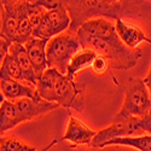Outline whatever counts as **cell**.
<instances>
[{
	"instance_id": "obj_1",
	"label": "cell",
	"mask_w": 151,
	"mask_h": 151,
	"mask_svg": "<svg viewBox=\"0 0 151 151\" xmlns=\"http://www.w3.org/2000/svg\"><path fill=\"white\" fill-rule=\"evenodd\" d=\"M76 34L82 47L93 50L97 55L104 56L112 69L128 70L134 68L143 55L139 50L126 46L120 39L115 24L103 17L85 22Z\"/></svg>"
},
{
	"instance_id": "obj_2",
	"label": "cell",
	"mask_w": 151,
	"mask_h": 151,
	"mask_svg": "<svg viewBox=\"0 0 151 151\" xmlns=\"http://www.w3.org/2000/svg\"><path fill=\"white\" fill-rule=\"evenodd\" d=\"M35 88L37 94L45 100L79 112L83 111V94L74 79L68 78L65 74H62L53 68H47L42 73Z\"/></svg>"
},
{
	"instance_id": "obj_3",
	"label": "cell",
	"mask_w": 151,
	"mask_h": 151,
	"mask_svg": "<svg viewBox=\"0 0 151 151\" xmlns=\"http://www.w3.org/2000/svg\"><path fill=\"white\" fill-rule=\"evenodd\" d=\"M151 110V96L144 79L131 78L124 87V100L121 110L112 122L123 121L129 117H144Z\"/></svg>"
},
{
	"instance_id": "obj_4",
	"label": "cell",
	"mask_w": 151,
	"mask_h": 151,
	"mask_svg": "<svg viewBox=\"0 0 151 151\" xmlns=\"http://www.w3.org/2000/svg\"><path fill=\"white\" fill-rule=\"evenodd\" d=\"M83 47L76 33L67 30L50 39L46 46L47 68H53L62 74H67L71 58Z\"/></svg>"
},
{
	"instance_id": "obj_5",
	"label": "cell",
	"mask_w": 151,
	"mask_h": 151,
	"mask_svg": "<svg viewBox=\"0 0 151 151\" xmlns=\"http://www.w3.org/2000/svg\"><path fill=\"white\" fill-rule=\"evenodd\" d=\"M70 16L65 6H60L55 10H48L44 15L40 24L33 32L34 37L39 39H52L62 33H64L70 27Z\"/></svg>"
},
{
	"instance_id": "obj_6",
	"label": "cell",
	"mask_w": 151,
	"mask_h": 151,
	"mask_svg": "<svg viewBox=\"0 0 151 151\" xmlns=\"http://www.w3.org/2000/svg\"><path fill=\"white\" fill-rule=\"evenodd\" d=\"M12 102L15 104V112L18 124L46 115L59 108L57 103L45 100L39 94H36V97L34 98H22L12 100Z\"/></svg>"
},
{
	"instance_id": "obj_7",
	"label": "cell",
	"mask_w": 151,
	"mask_h": 151,
	"mask_svg": "<svg viewBox=\"0 0 151 151\" xmlns=\"http://www.w3.org/2000/svg\"><path fill=\"white\" fill-rule=\"evenodd\" d=\"M134 134H145L139 126V119L138 117H129L123 121L112 122L106 128H103L102 131L96 133L91 146L103 149V145L111 139Z\"/></svg>"
},
{
	"instance_id": "obj_8",
	"label": "cell",
	"mask_w": 151,
	"mask_h": 151,
	"mask_svg": "<svg viewBox=\"0 0 151 151\" xmlns=\"http://www.w3.org/2000/svg\"><path fill=\"white\" fill-rule=\"evenodd\" d=\"M115 28L120 39L129 48L135 50L143 42H147L151 45V39L146 36L144 30L132 22H127L123 18L115 19Z\"/></svg>"
},
{
	"instance_id": "obj_9",
	"label": "cell",
	"mask_w": 151,
	"mask_h": 151,
	"mask_svg": "<svg viewBox=\"0 0 151 151\" xmlns=\"http://www.w3.org/2000/svg\"><path fill=\"white\" fill-rule=\"evenodd\" d=\"M97 132L91 129L86 123L80 121L79 119L70 116L69 122L67 124L65 133L63 135V140H67L74 145H86L91 146L92 140Z\"/></svg>"
},
{
	"instance_id": "obj_10",
	"label": "cell",
	"mask_w": 151,
	"mask_h": 151,
	"mask_svg": "<svg viewBox=\"0 0 151 151\" xmlns=\"http://www.w3.org/2000/svg\"><path fill=\"white\" fill-rule=\"evenodd\" d=\"M48 39H39V37L32 36L30 39L24 44L29 59L33 64V68L40 78L42 73L47 69V57H46V46H47Z\"/></svg>"
},
{
	"instance_id": "obj_11",
	"label": "cell",
	"mask_w": 151,
	"mask_h": 151,
	"mask_svg": "<svg viewBox=\"0 0 151 151\" xmlns=\"http://www.w3.org/2000/svg\"><path fill=\"white\" fill-rule=\"evenodd\" d=\"M10 53L14 55L16 60L18 62V65L22 71V82L36 87L39 78H37V75L33 68V64L29 59L28 52L24 45L19 42H12L10 46Z\"/></svg>"
},
{
	"instance_id": "obj_12",
	"label": "cell",
	"mask_w": 151,
	"mask_h": 151,
	"mask_svg": "<svg viewBox=\"0 0 151 151\" xmlns=\"http://www.w3.org/2000/svg\"><path fill=\"white\" fill-rule=\"evenodd\" d=\"M0 91L3 92L5 99L17 100L22 98H34L37 92L36 88L28 83H23L15 79H3L0 78Z\"/></svg>"
},
{
	"instance_id": "obj_13",
	"label": "cell",
	"mask_w": 151,
	"mask_h": 151,
	"mask_svg": "<svg viewBox=\"0 0 151 151\" xmlns=\"http://www.w3.org/2000/svg\"><path fill=\"white\" fill-rule=\"evenodd\" d=\"M96 56H97V53L93 51V50L83 47L81 51H79L76 55L71 58L69 65H68L65 75L68 78H70V79H74L75 75H76L78 73H80L81 70L87 69V68H91Z\"/></svg>"
},
{
	"instance_id": "obj_14",
	"label": "cell",
	"mask_w": 151,
	"mask_h": 151,
	"mask_svg": "<svg viewBox=\"0 0 151 151\" xmlns=\"http://www.w3.org/2000/svg\"><path fill=\"white\" fill-rule=\"evenodd\" d=\"M128 146V147H133L138 151H151V134H142L139 137H120V138H115V139H111L109 142H106L103 147L106 146Z\"/></svg>"
},
{
	"instance_id": "obj_15",
	"label": "cell",
	"mask_w": 151,
	"mask_h": 151,
	"mask_svg": "<svg viewBox=\"0 0 151 151\" xmlns=\"http://www.w3.org/2000/svg\"><path fill=\"white\" fill-rule=\"evenodd\" d=\"M26 5V4H24ZM22 7H5V21H4V28H3V37L7 39L11 42L16 41L17 36V28Z\"/></svg>"
},
{
	"instance_id": "obj_16",
	"label": "cell",
	"mask_w": 151,
	"mask_h": 151,
	"mask_svg": "<svg viewBox=\"0 0 151 151\" xmlns=\"http://www.w3.org/2000/svg\"><path fill=\"white\" fill-rule=\"evenodd\" d=\"M17 126L18 122L16 119L15 104L12 100L5 99L4 103L0 105V133L4 134Z\"/></svg>"
},
{
	"instance_id": "obj_17",
	"label": "cell",
	"mask_w": 151,
	"mask_h": 151,
	"mask_svg": "<svg viewBox=\"0 0 151 151\" xmlns=\"http://www.w3.org/2000/svg\"><path fill=\"white\" fill-rule=\"evenodd\" d=\"M0 78L15 79V80L22 81V71L18 65V62L16 60L14 55L10 53V51H9L7 56L5 57L1 67H0Z\"/></svg>"
},
{
	"instance_id": "obj_18",
	"label": "cell",
	"mask_w": 151,
	"mask_h": 151,
	"mask_svg": "<svg viewBox=\"0 0 151 151\" xmlns=\"http://www.w3.org/2000/svg\"><path fill=\"white\" fill-rule=\"evenodd\" d=\"M0 151H37L34 146L14 137H0Z\"/></svg>"
},
{
	"instance_id": "obj_19",
	"label": "cell",
	"mask_w": 151,
	"mask_h": 151,
	"mask_svg": "<svg viewBox=\"0 0 151 151\" xmlns=\"http://www.w3.org/2000/svg\"><path fill=\"white\" fill-rule=\"evenodd\" d=\"M91 68H92V70H93L96 74H98V75H103V74L106 73V70H108L110 67H109V62H108V59H106L104 56H102V55H97L96 58H94V60H93V63H92Z\"/></svg>"
},
{
	"instance_id": "obj_20",
	"label": "cell",
	"mask_w": 151,
	"mask_h": 151,
	"mask_svg": "<svg viewBox=\"0 0 151 151\" xmlns=\"http://www.w3.org/2000/svg\"><path fill=\"white\" fill-rule=\"evenodd\" d=\"M36 5L44 7L45 10H55L60 6H65V0H35Z\"/></svg>"
},
{
	"instance_id": "obj_21",
	"label": "cell",
	"mask_w": 151,
	"mask_h": 151,
	"mask_svg": "<svg viewBox=\"0 0 151 151\" xmlns=\"http://www.w3.org/2000/svg\"><path fill=\"white\" fill-rule=\"evenodd\" d=\"M11 41H9L5 37L0 36V67H1L3 62L5 59V57L7 56L9 51H10V46H11Z\"/></svg>"
},
{
	"instance_id": "obj_22",
	"label": "cell",
	"mask_w": 151,
	"mask_h": 151,
	"mask_svg": "<svg viewBox=\"0 0 151 151\" xmlns=\"http://www.w3.org/2000/svg\"><path fill=\"white\" fill-rule=\"evenodd\" d=\"M139 126H140V128L144 133L151 134V110L144 117L139 119Z\"/></svg>"
},
{
	"instance_id": "obj_23",
	"label": "cell",
	"mask_w": 151,
	"mask_h": 151,
	"mask_svg": "<svg viewBox=\"0 0 151 151\" xmlns=\"http://www.w3.org/2000/svg\"><path fill=\"white\" fill-rule=\"evenodd\" d=\"M35 0H3L5 7H21L27 3H34Z\"/></svg>"
},
{
	"instance_id": "obj_24",
	"label": "cell",
	"mask_w": 151,
	"mask_h": 151,
	"mask_svg": "<svg viewBox=\"0 0 151 151\" xmlns=\"http://www.w3.org/2000/svg\"><path fill=\"white\" fill-rule=\"evenodd\" d=\"M5 5L3 3V0H0V36H3V28H4V21H5Z\"/></svg>"
},
{
	"instance_id": "obj_25",
	"label": "cell",
	"mask_w": 151,
	"mask_h": 151,
	"mask_svg": "<svg viewBox=\"0 0 151 151\" xmlns=\"http://www.w3.org/2000/svg\"><path fill=\"white\" fill-rule=\"evenodd\" d=\"M144 82H145L147 90H149V92H150V96H151V65H150V70H149V73H147V75H146V78L144 79Z\"/></svg>"
},
{
	"instance_id": "obj_26",
	"label": "cell",
	"mask_w": 151,
	"mask_h": 151,
	"mask_svg": "<svg viewBox=\"0 0 151 151\" xmlns=\"http://www.w3.org/2000/svg\"><path fill=\"white\" fill-rule=\"evenodd\" d=\"M56 144H57V140L55 139V140H52V142H51V143H50V144H47V145H46L45 147H42V149H41L40 151H48L50 149H51V147H52L53 145H56Z\"/></svg>"
},
{
	"instance_id": "obj_27",
	"label": "cell",
	"mask_w": 151,
	"mask_h": 151,
	"mask_svg": "<svg viewBox=\"0 0 151 151\" xmlns=\"http://www.w3.org/2000/svg\"><path fill=\"white\" fill-rule=\"evenodd\" d=\"M4 100H5V97H4L3 92H1V91H0V105H1V104L4 103Z\"/></svg>"
},
{
	"instance_id": "obj_28",
	"label": "cell",
	"mask_w": 151,
	"mask_h": 151,
	"mask_svg": "<svg viewBox=\"0 0 151 151\" xmlns=\"http://www.w3.org/2000/svg\"><path fill=\"white\" fill-rule=\"evenodd\" d=\"M1 135H3V134H1V133H0V137H1Z\"/></svg>"
}]
</instances>
